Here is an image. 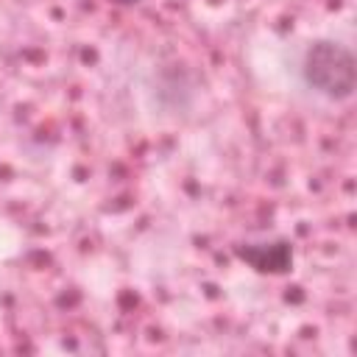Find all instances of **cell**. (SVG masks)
<instances>
[{"mask_svg": "<svg viewBox=\"0 0 357 357\" xmlns=\"http://www.w3.org/2000/svg\"><path fill=\"white\" fill-rule=\"evenodd\" d=\"M301 73H304V81L324 98L346 100L354 92V81H357L354 56L340 42L310 45L301 61Z\"/></svg>", "mask_w": 357, "mask_h": 357, "instance_id": "obj_1", "label": "cell"}, {"mask_svg": "<svg viewBox=\"0 0 357 357\" xmlns=\"http://www.w3.org/2000/svg\"><path fill=\"white\" fill-rule=\"evenodd\" d=\"M237 257L245 259L259 273H284L290 268V262H293V251H290V245L284 240L237 248Z\"/></svg>", "mask_w": 357, "mask_h": 357, "instance_id": "obj_2", "label": "cell"}, {"mask_svg": "<svg viewBox=\"0 0 357 357\" xmlns=\"http://www.w3.org/2000/svg\"><path fill=\"white\" fill-rule=\"evenodd\" d=\"M114 3H120V6H131V3H137V0H114Z\"/></svg>", "mask_w": 357, "mask_h": 357, "instance_id": "obj_3", "label": "cell"}]
</instances>
